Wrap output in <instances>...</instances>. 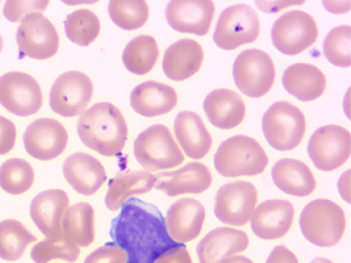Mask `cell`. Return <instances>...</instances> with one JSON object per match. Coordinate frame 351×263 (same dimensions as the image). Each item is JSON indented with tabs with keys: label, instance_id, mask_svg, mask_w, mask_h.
I'll list each match as a JSON object with an SVG mask.
<instances>
[{
	"label": "cell",
	"instance_id": "9c48e42d",
	"mask_svg": "<svg viewBox=\"0 0 351 263\" xmlns=\"http://www.w3.org/2000/svg\"><path fill=\"white\" fill-rule=\"evenodd\" d=\"M319 37V27L305 11L293 10L279 17L272 25L274 47L283 54L296 55L311 48Z\"/></svg>",
	"mask_w": 351,
	"mask_h": 263
},
{
	"label": "cell",
	"instance_id": "836d02e7",
	"mask_svg": "<svg viewBox=\"0 0 351 263\" xmlns=\"http://www.w3.org/2000/svg\"><path fill=\"white\" fill-rule=\"evenodd\" d=\"M34 183V170L29 162L12 158L0 166V187L11 195H21L31 190Z\"/></svg>",
	"mask_w": 351,
	"mask_h": 263
},
{
	"label": "cell",
	"instance_id": "ffe728a7",
	"mask_svg": "<svg viewBox=\"0 0 351 263\" xmlns=\"http://www.w3.org/2000/svg\"><path fill=\"white\" fill-rule=\"evenodd\" d=\"M64 175L67 183L84 197L94 195L107 181L104 166L86 153H74L66 158Z\"/></svg>",
	"mask_w": 351,
	"mask_h": 263
},
{
	"label": "cell",
	"instance_id": "8fae6325",
	"mask_svg": "<svg viewBox=\"0 0 351 263\" xmlns=\"http://www.w3.org/2000/svg\"><path fill=\"white\" fill-rule=\"evenodd\" d=\"M94 94L91 79L80 71L61 74L50 90V108L62 117L82 115Z\"/></svg>",
	"mask_w": 351,
	"mask_h": 263
},
{
	"label": "cell",
	"instance_id": "83f0119b",
	"mask_svg": "<svg viewBox=\"0 0 351 263\" xmlns=\"http://www.w3.org/2000/svg\"><path fill=\"white\" fill-rule=\"evenodd\" d=\"M283 86L289 95L302 101H313L324 95L326 90V77L316 66L295 64L286 68Z\"/></svg>",
	"mask_w": 351,
	"mask_h": 263
},
{
	"label": "cell",
	"instance_id": "7a4b0ae2",
	"mask_svg": "<svg viewBox=\"0 0 351 263\" xmlns=\"http://www.w3.org/2000/svg\"><path fill=\"white\" fill-rule=\"evenodd\" d=\"M78 136L86 148L104 157H114L125 147L128 125L116 105L103 101L80 116Z\"/></svg>",
	"mask_w": 351,
	"mask_h": 263
},
{
	"label": "cell",
	"instance_id": "4fadbf2b",
	"mask_svg": "<svg viewBox=\"0 0 351 263\" xmlns=\"http://www.w3.org/2000/svg\"><path fill=\"white\" fill-rule=\"evenodd\" d=\"M258 200L256 186L250 181H236L223 186L215 201V214L223 224L246 225L254 212Z\"/></svg>",
	"mask_w": 351,
	"mask_h": 263
},
{
	"label": "cell",
	"instance_id": "d6986e66",
	"mask_svg": "<svg viewBox=\"0 0 351 263\" xmlns=\"http://www.w3.org/2000/svg\"><path fill=\"white\" fill-rule=\"evenodd\" d=\"M212 174L206 164L191 162L176 171L162 173L157 177V190L167 197L202 194L212 184Z\"/></svg>",
	"mask_w": 351,
	"mask_h": 263
},
{
	"label": "cell",
	"instance_id": "8d00e7d4",
	"mask_svg": "<svg viewBox=\"0 0 351 263\" xmlns=\"http://www.w3.org/2000/svg\"><path fill=\"white\" fill-rule=\"evenodd\" d=\"M350 25H339L328 33L324 41V53L332 65L350 67Z\"/></svg>",
	"mask_w": 351,
	"mask_h": 263
},
{
	"label": "cell",
	"instance_id": "7dc6e473",
	"mask_svg": "<svg viewBox=\"0 0 351 263\" xmlns=\"http://www.w3.org/2000/svg\"><path fill=\"white\" fill-rule=\"evenodd\" d=\"M311 263H333L332 261H329V260H326V258H316V260H313Z\"/></svg>",
	"mask_w": 351,
	"mask_h": 263
},
{
	"label": "cell",
	"instance_id": "7bdbcfd3",
	"mask_svg": "<svg viewBox=\"0 0 351 263\" xmlns=\"http://www.w3.org/2000/svg\"><path fill=\"white\" fill-rule=\"evenodd\" d=\"M304 1H256V7L267 14H275L291 5L303 4Z\"/></svg>",
	"mask_w": 351,
	"mask_h": 263
},
{
	"label": "cell",
	"instance_id": "2e32d148",
	"mask_svg": "<svg viewBox=\"0 0 351 263\" xmlns=\"http://www.w3.org/2000/svg\"><path fill=\"white\" fill-rule=\"evenodd\" d=\"M215 11L216 5L210 0H173L166 7V18L176 32L206 36Z\"/></svg>",
	"mask_w": 351,
	"mask_h": 263
},
{
	"label": "cell",
	"instance_id": "f35d334b",
	"mask_svg": "<svg viewBox=\"0 0 351 263\" xmlns=\"http://www.w3.org/2000/svg\"><path fill=\"white\" fill-rule=\"evenodd\" d=\"M84 263H127V254L113 242H110L93 251Z\"/></svg>",
	"mask_w": 351,
	"mask_h": 263
},
{
	"label": "cell",
	"instance_id": "d6a6232c",
	"mask_svg": "<svg viewBox=\"0 0 351 263\" xmlns=\"http://www.w3.org/2000/svg\"><path fill=\"white\" fill-rule=\"evenodd\" d=\"M64 33L75 45L88 47L100 33V20L90 10H77L66 17Z\"/></svg>",
	"mask_w": 351,
	"mask_h": 263
},
{
	"label": "cell",
	"instance_id": "f1b7e54d",
	"mask_svg": "<svg viewBox=\"0 0 351 263\" xmlns=\"http://www.w3.org/2000/svg\"><path fill=\"white\" fill-rule=\"evenodd\" d=\"M157 184V177L149 171H124L112 178L106 195L107 208L116 212L133 195H143Z\"/></svg>",
	"mask_w": 351,
	"mask_h": 263
},
{
	"label": "cell",
	"instance_id": "d4e9b609",
	"mask_svg": "<svg viewBox=\"0 0 351 263\" xmlns=\"http://www.w3.org/2000/svg\"><path fill=\"white\" fill-rule=\"evenodd\" d=\"M178 103L176 90L165 83H141L130 94V105L134 112L144 117H157L173 111Z\"/></svg>",
	"mask_w": 351,
	"mask_h": 263
},
{
	"label": "cell",
	"instance_id": "f6af8a7d",
	"mask_svg": "<svg viewBox=\"0 0 351 263\" xmlns=\"http://www.w3.org/2000/svg\"><path fill=\"white\" fill-rule=\"evenodd\" d=\"M338 191L342 199L350 204V170L341 177L338 181Z\"/></svg>",
	"mask_w": 351,
	"mask_h": 263
},
{
	"label": "cell",
	"instance_id": "30bf717a",
	"mask_svg": "<svg viewBox=\"0 0 351 263\" xmlns=\"http://www.w3.org/2000/svg\"><path fill=\"white\" fill-rule=\"evenodd\" d=\"M350 154V132L338 125L321 127L308 142V155L321 171H335L349 161Z\"/></svg>",
	"mask_w": 351,
	"mask_h": 263
},
{
	"label": "cell",
	"instance_id": "bcb514c9",
	"mask_svg": "<svg viewBox=\"0 0 351 263\" xmlns=\"http://www.w3.org/2000/svg\"><path fill=\"white\" fill-rule=\"evenodd\" d=\"M221 263H254L253 261H250L249 258L246 257H242V255H233V257H229L226 260H223Z\"/></svg>",
	"mask_w": 351,
	"mask_h": 263
},
{
	"label": "cell",
	"instance_id": "cb8c5ba5",
	"mask_svg": "<svg viewBox=\"0 0 351 263\" xmlns=\"http://www.w3.org/2000/svg\"><path fill=\"white\" fill-rule=\"evenodd\" d=\"M249 236L242 230L217 228L209 231L197 245L200 263H221L223 260L245 251L249 247Z\"/></svg>",
	"mask_w": 351,
	"mask_h": 263
},
{
	"label": "cell",
	"instance_id": "60d3db41",
	"mask_svg": "<svg viewBox=\"0 0 351 263\" xmlns=\"http://www.w3.org/2000/svg\"><path fill=\"white\" fill-rule=\"evenodd\" d=\"M154 263H192V260L187 247L180 244L179 247L163 251Z\"/></svg>",
	"mask_w": 351,
	"mask_h": 263
},
{
	"label": "cell",
	"instance_id": "8992f818",
	"mask_svg": "<svg viewBox=\"0 0 351 263\" xmlns=\"http://www.w3.org/2000/svg\"><path fill=\"white\" fill-rule=\"evenodd\" d=\"M306 121L303 112L289 101H276L265 112L262 131L272 148L293 150L303 141Z\"/></svg>",
	"mask_w": 351,
	"mask_h": 263
},
{
	"label": "cell",
	"instance_id": "e0dca14e",
	"mask_svg": "<svg viewBox=\"0 0 351 263\" xmlns=\"http://www.w3.org/2000/svg\"><path fill=\"white\" fill-rule=\"evenodd\" d=\"M206 220L204 205L195 199H180L169 208L166 228L178 244L191 242L202 233Z\"/></svg>",
	"mask_w": 351,
	"mask_h": 263
},
{
	"label": "cell",
	"instance_id": "ac0fdd59",
	"mask_svg": "<svg viewBox=\"0 0 351 263\" xmlns=\"http://www.w3.org/2000/svg\"><path fill=\"white\" fill-rule=\"evenodd\" d=\"M293 216V205L288 200H266L252 214V229L262 240H278L291 229Z\"/></svg>",
	"mask_w": 351,
	"mask_h": 263
},
{
	"label": "cell",
	"instance_id": "e575fe53",
	"mask_svg": "<svg viewBox=\"0 0 351 263\" xmlns=\"http://www.w3.org/2000/svg\"><path fill=\"white\" fill-rule=\"evenodd\" d=\"M108 12L112 21L125 31H136L149 20V5L144 0H112Z\"/></svg>",
	"mask_w": 351,
	"mask_h": 263
},
{
	"label": "cell",
	"instance_id": "5bb4252c",
	"mask_svg": "<svg viewBox=\"0 0 351 263\" xmlns=\"http://www.w3.org/2000/svg\"><path fill=\"white\" fill-rule=\"evenodd\" d=\"M16 41L20 53L32 60H49L60 49L58 32L43 14H32L20 23Z\"/></svg>",
	"mask_w": 351,
	"mask_h": 263
},
{
	"label": "cell",
	"instance_id": "7402d4cb",
	"mask_svg": "<svg viewBox=\"0 0 351 263\" xmlns=\"http://www.w3.org/2000/svg\"><path fill=\"white\" fill-rule=\"evenodd\" d=\"M203 61L204 50L202 45L191 38H183L167 48L162 67L169 79L180 82L193 77L200 70Z\"/></svg>",
	"mask_w": 351,
	"mask_h": 263
},
{
	"label": "cell",
	"instance_id": "3957f363",
	"mask_svg": "<svg viewBox=\"0 0 351 263\" xmlns=\"http://www.w3.org/2000/svg\"><path fill=\"white\" fill-rule=\"evenodd\" d=\"M267 164L265 149L254 138L241 134L225 140L215 154V167L225 178L259 175Z\"/></svg>",
	"mask_w": 351,
	"mask_h": 263
},
{
	"label": "cell",
	"instance_id": "5b68a950",
	"mask_svg": "<svg viewBox=\"0 0 351 263\" xmlns=\"http://www.w3.org/2000/svg\"><path fill=\"white\" fill-rule=\"evenodd\" d=\"M134 157L145 171L174 168L184 161V155L171 134L162 124H156L141 132L134 140Z\"/></svg>",
	"mask_w": 351,
	"mask_h": 263
},
{
	"label": "cell",
	"instance_id": "9a60e30c",
	"mask_svg": "<svg viewBox=\"0 0 351 263\" xmlns=\"http://www.w3.org/2000/svg\"><path fill=\"white\" fill-rule=\"evenodd\" d=\"M67 142L66 128L54 118H38L31 123L24 133L27 153L38 161H51L60 157Z\"/></svg>",
	"mask_w": 351,
	"mask_h": 263
},
{
	"label": "cell",
	"instance_id": "4316f807",
	"mask_svg": "<svg viewBox=\"0 0 351 263\" xmlns=\"http://www.w3.org/2000/svg\"><path fill=\"white\" fill-rule=\"evenodd\" d=\"M271 175L275 186L292 197H309L316 190L313 173L298 160L285 158L278 161L272 167Z\"/></svg>",
	"mask_w": 351,
	"mask_h": 263
},
{
	"label": "cell",
	"instance_id": "74e56055",
	"mask_svg": "<svg viewBox=\"0 0 351 263\" xmlns=\"http://www.w3.org/2000/svg\"><path fill=\"white\" fill-rule=\"evenodd\" d=\"M48 5V0H8L4 4L3 14L11 23H21L32 14H41Z\"/></svg>",
	"mask_w": 351,
	"mask_h": 263
},
{
	"label": "cell",
	"instance_id": "d590c367",
	"mask_svg": "<svg viewBox=\"0 0 351 263\" xmlns=\"http://www.w3.org/2000/svg\"><path fill=\"white\" fill-rule=\"evenodd\" d=\"M80 255V247L70 241L64 233L37 242L31 251V257L36 263H48L53 260L75 262Z\"/></svg>",
	"mask_w": 351,
	"mask_h": 263
},
{
	"label": "cell",
	"instance_id": "b9f144b4",
	"mask_svg": "<svg viewBox=\"0 0 351 263\" xmlns=\"http://www.w3.org/2000/svg\"><path fill=\"white\" fill-rule=\"evenodd\" d=\"M266 263H299V261L287 247H276L270 253Z\"/></svg>",
	"mask_w": 351,
	"mask_h": 263
},
{
	"label": "cell",
	"instance_id": "c3c4849f",
	"mask_svg": "<svg viewBox=\"0 0 351 263\" xmlns=\"http://www.w3.org/2000/svg\"><path fill=\"white\" fill-rule=\"evenodd\" d=\"M3 37H1V34H0V53H1V50H3Z\"/></svg>",
	"mask_w": 351,
	"mask_h": 263
},
{
	"label": "cell",
	"instance_id": "1f68e13d",
	"mask_svg": "<svg viewBox=\"0 0 351 263\" xmlns=\"http://www.w3.org/2000/svg\"><path fill=\"white\" fill-rule=\"evenodd\" d=\"M37 242V237L33 236L17 220H4L0 223V258L8 262L19 261L27 247Z\"/></svg>",
	"mask_w": 351,
	"mask_h": 263
},
{
	"label": "cell",
	"instance_id": "7c38bea8",
	"mask_svg": "<svg viewBox=\"0 0 351 263\" xmlns=\"http://www.w3.org/2000/svg\"><path fill=\"white\" fill-rule=\"evenodd\" d=\"M43 103V90L29 74L12 71L0 77V104L8 112L28 117L37 114Z\"/></svg>",
	"mask_w": 351,
	"mask_h": 263
},
{
	"label": "cell",
	"instance_id": "603a6c76",
	"mask_svg": "<svg viewBox=\"0 0 351 263\" xmlns=\"http://www.w3.org/2000/svg\"><path fill=\"white\" fill-rule=\"evenodd\" d=\"M203 107L210 124L225 131L237 128L246 116L243 99L228 88H217L209 92Z\"/></svg>",
	"mask_w": 351,
	"mask_h": 263
},
{
	"label": "cell",
	"instance_id": "277c9868",
	"mask_svg": "<svg viewBox=\"0 0 351 263\" xmlns=\"http://www.w3.org/2000/svg\"><path fill=\"white\" fill-rule=\"evenodd\" d=\"M300 229L304 237L316 247H335L346 229L345 212L332 200H313L302 212Z\"/></svg>",
	"mask_w": 351,
	"mask_h": 263
},
{
	"label": "cell",
	"instance_id": "f546056e",
	"mask_svg": "<svg viewBox=\"0 0 351 263\" xmlns=\"http://www.w3.org/2000/svg\"><path fill=\"white\" fill-rule=\"evenodd\" d=\"M62 233L78 247H90L95 240V211L88 203L70 207L62 220Z\"/></svg>",
	"mask_w": 351,
	"mask_h": 263
},
{
	"label": "cell",
	"instance_id": "52a82bcc",
	"mask_svg": "<svg viewBox=\"0 0 351 263\" xmlns=\"http://www.w3.org/2000/svg\"><path fill=\"white\" fill-rule=\"evenodd\" d=\"M275 64L263 50H243L234 61V83L241 92L249 98L267 95L275 83Z\"/></svg>",
	"mask_w": 351,
	"mask_h": 263
},
{
	"label": "cell",
	"instance_id": "6da1fadb",
	"mask_svg": "<svg viewBox=\"0 0 351 263\" xmlns=\"http://www.w3.org/2000/svg\"><path fill=\"white\" fill-rule=\"evenodd\" d=\"M112 242L127 254V263H154L160 254L179 247L166 228L160 210L132 197L113 218L110 230Z\"/></svg>",
	"mask_w": 351,
	"mask_h": 263
},
{
	"label": "cell",
	"instance_id": "ab89813d",
	"mask_svg": "<svg viewBox=\"0 0 351 263\" xmlns=\"http://www.w3.org/2000/svg\"><path fill=\"white\" fill-rule=\"evenodd\" d=\"M16 136L15 124L4 116H0V155H5L15 148Z\"/></svg>",
	"mask_w": 351,
	"mask_h": 263
},
{
	"label": "cell",
	"instance_id": "ee69618b",
	"mask_svg": "<svg viewBox=\"0 0 351 263\" xmlns=\"http://www.w3.org/2000/svg\"><path fill=\"white\" fill-rule=\"evenodd\" d=\"M350 1H329L325 0L324 1V7L335 15H341V14H348L350 11Z\"/></svg>",
	"mask_w": 351,
	"mask_h": 263
},
{
	"label": "cell",
	"instance_id": "44dd1931",
	"mask_svg": "<svg viewBox=\"0 0 351 263\" xmlns=\"http://www.w3.org/2000/svg\"><path fill=\"white\" fill-rule=\"evenodd\" d=\"M69 197L64 190H47L31 203V217L43 234L56 237L62 233V220L69 210Z\"/></svg>",
	"mask_w": 351,
	"mask_h": 263
},
{
	"label": "cell",
	"instance_id": "484cf974",
	"mask_svg": "<svg viewBox=\"0 0 351 263\" xmlns=\"http://www.w3.org/2000/svg\"><path fill=\"white\" fill-rule=\"evenodd\" d=\"M174 133L179 148L192 160L204 158L212 148V136L202 117L195 112L183 111L178 114L174 123Z\"/></svg>",
	"mask_w": 351,
	"mask_h": 263
},
{
	"label": "cell",
	"instance_id": "ba28073f",
	"mask_svg": "<svg viewBox=\"0 0 351 263\" xmlns=\"http://www.w3.org/2000/svg\"><path fill=\"white\" fill-rule=\"evenodd\" d=\"M261 31L259 17L249 4L225 8L213 33L215 44L223 50H234L254 42Z\"/></svg>",
	"mask_w": 351,
	"mask_h": 263
},
{
	"label": "cell",
	"instance_id": "4dcf8cb0",
	"mask_svg": "<svg viewBox=\"0 0 351 263\" xmlns=\"http://www.w3.org/2000/svg\"><path fill=\"white\" fill-rule=\"evenodd\" d=\"M160 57L157 41L147 34L134 37L123 51V62L136 75H145L153 70Z\"/></svg>",
	"mask_w": 351,
	"mask_h": 263
}]
</instances>
